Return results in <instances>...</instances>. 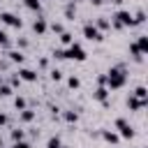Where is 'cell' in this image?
<instances>
[{"mask_svg": "<svg viewBox=\"0 0 148 148\" xmlns=\"http://www.w3.org/2000/svg\"><path fill=\"white\" fill-rule=\"evenodd\" d=\"M83 37L90 42H102V30L95 28V23H86L83 25Z\"/></svg>", "mask_w": 148, "mask_h": 148, "instance_id": "cell-3", "label": "cell"}, {"mask_svg": "<svg viewBox=\"0 0 148 148\" xmlns=\"http://www.w3.org/2000/svg\"><path fill=\"white\" fill-rule=\"evenodd\" d=\"M102 136H104L109 143H118V134H116V132H109V130H106V132H102Z\"/></svg>", "mask_w": 148, "mask_h": 148, "instance_id": "cell-17", "label": "cell"}, {"mask_svg": "<svg viewBox=\"0 0 148 148\" xmlns=\"http://www.w3.org/2000/svg\"><path fill=\"white\" fill-rule=\"evenodd\" d=\"M74 14H76V5H74V2H69V5L65 7V16H67L69 21H74Z\"/></svg>", "mask_w": 148, "mask_h": 148, "instance_id": "cell-14", "label": "cell"}, {"mask_svg": "<svg viewBox=\"0 0 148 148\" xmlns=\"http://www.w3.org/2000/svg\"><path fill=\"white\" fill-rule=\"evenodd\" d=\"M60 148H69V146H60Z\"/></svg>", "mask_w": 148, "mask_h": 148, "instance_id": "cell-37", "label": "cell"}, {"mask_svg": "<svg viewBox=\"0 0 148 148\" xmlns=\"http://www.w3.org/2000/svg\"><path fill=\"white\" fill-rule=\"evenodd\" d=\"M67 86H69V88H72V90H76V88H79V86H81V81H79V79H76V76H69V79H67Z\"/></svg>", "mask_w": 148, "mask_h": 148, "instance_id": "cell-20", "label": "cell"}, {"mask_svg": "<svg viewBox=\"0 0 148 148\" xmlns=\"http://www.w3.org/2000/svg\"><path fill=\"white\" fill-rule=\"evenodd\" d=\"M9 81H12V86H18V83H21V79H18V74H14V76H12Z\"/></svg>", "mask_w": 148, "mask_h": 148, "instance_id": "cell-31", "label": "cell"}, {"mask_svg": "<svg viewBox=\"0 0 148 148\" xmlns=\"http://www.w3.org/2000/svg\"><path fill=\"white\" fill-rule=\"evenodd\" d=\"M18 79H21V81H28V83H35V81H37V72L21 67V69H18Z\"/></svg>", "mask_w": 148, "mask_h": 148, "instance_id": "cell-6", "label": "cell"}, {"mask_svg": "<svg viewBox=\"0 0 148 148\" xmlns=\"http://www.w3.org/2000/svg\"><path fill=\"white\" fill-rule=\"evenodd\" d=\"M65 58H72V60L83 62L86 60V51H83L81 44H69V49H65Z\"/></svg>", "mask_w": 148, "mask_h": 148, "instance_id": "cell-2", "label": "cell"}, {"mask_svg": "<svg viewBox=\"0 0 148 148\" xmlns=\"http://www.w3.org/2000/svg\"><path fill=\"white\" fill-rule=\"evenodd\" d=\"M69 2H74V5H76V2H81V0H69Z\"/></svg>", "mask_w": 148, "mask_h": 148, "instance_id": "cell-36", "label": "cell"}, {"mask_svg": "<svg viewBox=\"0 0 148 148\" xmlns=\"http://www.w3.org/2000/svg\"><path fill=\"white\" fill-rule=\"evenodd\" d=\"M0 125H7V116L5 113H0Z\"/></svg>", "mask_w": 148, "mask_h": 148, "instance_id": "cell-32", "label": "cell"}, {"mask_svg": "<svg viewBox=\"0 0 148 148\" xmlns=\"http://www.w3.org/2000/svg\"><path fill=\"white\" fill-rule=\"evenodd\" d=\"M76 118H79L76 111H65V120H67V123H76Z\"/></svg>", "mask_w": 148, "mask_h": 148, "instance_id": "cell-23", "label": "cell"}, {"mask_svg": "<svg viewBox=\"0 0 148 148\" xmlns=\"http://www.w3.org/2000/svg\"><path fill=\"white\" fill-rule=\"evenodd\" d=\"M136 46H139V51H141V53H148V37H146V35H141V37H139V42H136Z\"/></svg>", "mask_w": 148, "mask_h": 148, "instance_id": "cell-12", "label": "cell"}, {"mask_svg": "<svg viewBox=\"0 0 148 148\" xmlns=\"http://www.w3.org/2000/svg\"><path fill=\"white\" fill-rule=\"evenodd\" d=\"M0 95H2V97L12 95V86H7V83H2V81H0Z\"/></svg>", "mask_w": 148, "mask_h": 148, "instance_id": "cell-22", "label": "cell"}, {"mask_svg": "<svg viewBox=\"0 0 148 148\" xmlns=\"http://www.w3.org/2000/svg\"><path fill=\"white\" fill-rule=\"evenodd\" d=\"M0 81H2V79H0Z\"/></svg>", "mask_w": 148, "mask_h": 148, "instance_id": "cell-38", "label": "cell"}, {"mask_svg": "<svg viewBox=\"0 0 148 148\" xmlns=\"http://www.w3.org/2000/svg\"><path fill=\"white\" fill-rule=\"evenodd\" d=\"M132 18H134V25H136V23H143L146 21V14L143 12H136V16H132Z\"/></svg>", "mask_w": 148, "mask_h": 148, "instance_id": "cell-26", "label": "cell"}, {"mask_svg": "<svg viewBox=\"0 0 148 148\" xmlns=\"http://www.w3.org/2000/svg\"><path fill=\"white\" fill-rule=\"evenodd\" d=\"M51 79H53V81H60V79H62V72H60V69H51Z\"/></svg>", "mask_w": 148, "mask_h": 148, "instance_id": "cell-28", "label": "cell"}, {"mask_svg": "<svg viewBox=\"0 0 148 148\" xmlns=\"http://www.w3.org/2000/svg\"><path fill=\"white\" fill-rule=\"evenodd\" d=\"M53 58L62 60V58H65V49H56V51H53Z\"/></svg>", "mask_w": 148, "mask_h": 148, "instance_id": "cell-29", "label": "cell"}, {"mask_svg": "<svg viewBox=\"0 0 148 148\" xmlns=\"http://www.w3.org/2000/svg\"><path fill=\"white\" fill-rule=\"evenodd\" d=\"M127 106H130L132 111H139V109H143V106H146V99H139V97L130 95V97H127Z\"/></svg>", "mask_w": 148, "mask_h": 148, "instance_id": "cell-8", "label": "cell"}, {"mask_svg": "<svg viewBox=\"0 0 148 148\" xmlns=\"http://www.w3.org/2000/svg\"><path fill=\"white\" fill-rule=\"evenodd\" d=\"M104 76H106V86H109V90H118V88H123L125 81H127V69H125L123 65H118V67H111Z\"/></svg>", "mask_w": 148, "mask_h": 148, "instance_id": "cell-1", "label": "cell"}, {"mask_svg": "<svg viewBox=\"0 0 148 148\" xmlns=\"http://www.w3.org/2000/svg\"><path fill=\"white\" fill-rule=\"evenodd\" d=\"M0 148H5V143H2V136H0Z\"/></svg>", "mask_w": 148, "mask_h": 148, "instance_id": "cell-35", "label": "cell"}, {"mask_svg": "<svg viewBox=\"0 0 148 148\" xmlns=\"http://www.w3.org/2000/svg\"><path fill=\"white\" fill-rule=\"evenodd\" d=\"M60 42H62V44H67V46H69V44H74V37H72V35H69V32H60Z\"/></svg>", "mask_w": 148, "mask_h": 148, "instance_id": "cell-18", "label": "cell"}, {"mask_svg": "<svg viewBox=\"0 0 148 148\" xmlns=\"http://www.w3.org/2000/svg\"><path fill=\"white\" fill-rule=\"evenodd\" d=\"M7 58H9V62H16V65H21V62L25 60V56H23L21 51H9V53H7Z\"/></svg>", "mask_w": 148, "mask_h": 148, "instance_id": "cell-10", "label": "cell"}, {"mask_svg": "<svg viewBox=\"0 0 148 148\" xmlns=\"http://www.w3.org/2000/svg\"><path fill=\"white\" fill-rule=\"evenodd\" d=\"M0 46H2V49H9V46H12V39H9V35H7L5 30H0Z\"/></svg>", "mask_w": 148, "mask_h": 148, "instance_id": "cell-13", "label": "cell"}, {"mask_svg": "<svg viewBox=\"0 0 148 148\" xmlns=\"http://www.w3.org/2000/svg\"><path fill=\"white\" fill-rule=\"evenodd\" d=\"M102 2H104V0H90V5H95V7H97V5H102Z\"/></svg>", "mask_w": 148, "mask_h": 148, "instance_id": "cell-33", "label": "cell"}, {"mask_svg": "<svg viewBox=\"0 0 148 148\" xmlns=\"http://www.w3.org/2000/svg\"><path fill=\"white\" fill-rule=\"evenodd\" d=\"M116 127L120 130V136H125V139H132V136H134V127H132L125 118H118V120H116Z\"/></svg>", "mask_w": 148, "mask_h": 148, "instance_id": "cell-5", "label": "cell"}, {"mask_svg": "<svg viewBox=\"0 0 148 148\" xmlns=\"http://www.w3.org/2000/svg\"><path fill=\"white\" fill-rule=\"evenodd\" d=\"M92 97L99 99V102H106V97H109V88H106V86H99V88L92 92Z\"/></svg>", "mask_w": 148, "mask_h": 148, "instance_id": "cell-9", "label": "cell"}, {"mask_svg": "<svg viewBox=\"0 0 148 148\" xmlns=\"http://www.w3.org/2000/svg\"><path fill=\"white\" fill-rule=\"evenodd\" d=\"M12 139L14 141H23V130H12Z\"/></svg>", "mask_w": 148, "mask_h": 148, "instance_id": "cell-25", "label": "cell"}, {"mask_svg": "<svg viewBox=\"0 0 148 148\" xmlns=\"http://www.w3.org/2000/svg\"><path fill=\"white\" fill-rule=\"evenodd\" d=\"M12 148H32L30 143H25V141H14V146Z\"/></svg>", "mask_w": 148, "mask_h": 148, "instance_id": "cell-30", "label": "cell"}, {"mask_svg": "<svg viewBox=\"0 0 148 148\" xmlns=\"http://www.w3.org/2000/svg\"><path fill=\"white\" fill-rule=\"evenodd\" d=\"M60 146H62V143H60L58 136H51V139L46 141V148H60Z\"/></svg>", "mask_w": 148, "mask_h": 148, "instance_id": "cell-19", "label": "cell"}, {"mask_svg": "<svg viewBox=\"0 0 148 148\" xmlns=\"http://www.w3.org/2000/svg\"><path fill=\"white\" fill-rule=\"evenodd\" d=\"M14 106H16L18 111H23V109H25V99H23V97H16V99H14Z\"/></svg>", "mask_w": 148, "mask_h": 148, "instance_id": "cell-24", "label": "cell"}, {"mask_svg": "<svg viewBox=\"0 0 148 148\" xmlns=\"http://www.w3.org/2000/svg\"><path fill=\"white\" fill-rule=\"evenodd\" d=\"M51 30H53V32H58V35H60V32H65L62 23H51Z\"/></svg>", "mask_w": 148, "mask_h": 148, "instance_id": "cell-27", "label": "cell"}, {"mask_svg": "<svg viewBox=\"0 0 148 148\" xmlns=\"http://www.w3.org/2000/svg\"><path fill=\"white\" fill-rule=\"evenodd\" d=\"M134 97H139V99H146V97H148V92H146V88H143V86H139V88L134 90Z\"/></svg>", "mask_w": 148, "mask_h": 148, "instance_id": "cell-21", "label": "cell"}, {"mask_svg": "<svg viewBox=\"0 0 148 148\" xmlns=\"http://www.w3.org/2000/svg\"><path fill=\"white\" fill-rule=\"evenodd\" d=\"M95 28H97V30H109V28H111V21L104 18V16H99V18L95 21Z\"/></svg>", "mask_w": 148, "mask_h": 148, "instance_id": "cell-11", "label": "cell"}, {"mask_svg": "<svg viewBox=\"0 0 148 148\" xmlns=\"http://www.w3.org/2000/svg\"><path fill=\"white\" fill-rule=\"evenodd\" d=\"M23 5H25L28 9H32V12H39V7H42L39 0H23Z\"/></svg>", "mask_w": 148, "mask_h": 148, "instance_id": "cell-16", "label": "cell"}, {"mask_svg": "<svg viewBox=\"0 0 148 148\" xmlns=\"http://www.w3.org/2000/svg\"><path fill=\"white\" fill-rule=\"evenodd\" d=\"M111 2H113V5H120V2H123V0H111Z\"/></svg>", "mask_w": 148, "mask_h": 148, "instance_id": "cell-34", "label": "cell"}, {"mask_svg": "<svg viewBox=\"0 0 148 148\" xmlns=\"http://www.w3.org/2000/svg\"><path fill=\"white\" fill-rule=\"evenodd\" d=\"M46 28H49V23H46V18H42V16H37V18H35V23H32V30H35L37 35H44V32H46Z\"/></svg>", "mask_w": 148, "mask_h": 148, "instance_id": "cell-7", "label": "cell"}, {"mask_svg": "<svg viewBox=\"0 0 148 148\" xmlns=\"http://www.w3.org/2000/svg\"><path fill=\"white\" fill-rule=\"evenodd\" d=\"M0 21H2L5 25H12V28H21V25H23V21H21L16 14H12V12H0Z\"/></svg>", "mask_w": 148, "mask_h": 148, "instance_id": "cell-4", "label": "cell"}, {"mask_svg": "<svg viewBox=\"0 0 148 148\" xmlns=\"http://www.w3.org/2000/svg\"><path fill=\"white\" fill-rule=\"evenodd\" d=\"M18 118H21V120H23V123H30V120H32V118H35V111H30V109H23V111H21V116H18Z\"/></svg>", "mask_w": 148, "mask_h": 148, "instance_id": "cell-15", "label": "cell"}]
</instances>
